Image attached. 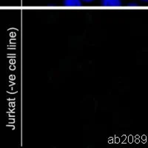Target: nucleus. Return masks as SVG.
<instances>
[{
	"mask_svg": "<svg viewBox=\"0 0 148 148\" xmlns=\"http://www.w3.org/2000/svg\"><path fill=\"white\" fill-rule=\"evenodd\" d=\"M101 5L104 7H119L121 2V0H101Z\"/></svg>",
	"mask_w": 148,
	"mask_h": 148,
	"instance_id": "f257e3e1",
	"label": "nucleus"
},
{
	"mask_svg": "<svg viewBox=\"0 0 148 148\" xmlns=\"http://www.w3.org/2000/svg\"><path fill=\"white\" fill-rule=\"evenodd\" d=\"M64 5L67 7H81L82 2L80 0H64Z\"/></svg>",
	"mask_w": 148,
	"mask_h": 148,
	"instance_id": "f03ea898",
	"label": "nucleus"
},
{
	"mask_svg": "<svg viewBox=\"0 0 148 148\" xmlns=\"http://www.w3.org/2000/svg\"><path fill=\"white\" fill-rule=\"evenodd\" d=\"M127 6H129V7H137L138 5L136 3H130L129 4V5H127Z\"/></svg>",
	"mask_w": 148,
	"mask_h": 148,
	"instance_id": "7ed1b4c3",
	"label": "nucleus"
},
{
	"mask_svg": "<svg viewBox=\"0 0 148 148\" xmlns=\"http://www.w3.org/2000/svg\"><path fill=\"white\" fill-rule=\"evenodd\" d=\"M83 1L85 2H92V1H93V0H83Z\"/></svg>",
	"mask_w": 148,
	"mask_h": 148,
	"instance_id": "20e7f679",
	"label": "nucleus"
},
{
	"mask_svg": "<svg viewBox=\"0 0 148 148\" xmlns=\"http://www.w3.org/2000/svg\"><path fill=\"white\" fill-rule=\"evenodd\" d=\"M142 1H144V2H148V0H142Z\"/></svg>",
	"mask_w": 148,
	"mask_h": 148,
	"instance_id": "39448f33",
	"label": "nucleus"
}]
</instances>
